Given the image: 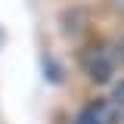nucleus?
<instances>
[{
    "label": "nucleus",
    "instance_id": "obj_4",
    "mask_svg": "<svg viewBox=\"0 0 124 124\" xmlns=\"http://www.w3.org/2000/svg\"><path fill=\"white\" fill-rule=\"evenodd\" d=\"M40 78H44L50 87H62V84H65L68 68H65V62H62L59 53H53V50H40Z\"/></svg>",
    "mask_w": 124,
    "mask_h": 124
},
{
    "label": "nucleus",
    "instance_id": "obj_2",
    "mask_svg": "<svg viewBox=\"0 0 124 124\" xmlns=\"http://www.w3.org/2000/svg\"><path fill=\"white\" fill-rule=\"evenodd\" d=\"M68 124H121V112L106 96H90L68 115Z\"/></svg>",
    "mask_w": 124,
    "mask_h": 124
},
{
    "label": "nucleus",
    "instance_id": "obj_3",
    "mask_svg": "<svg viewBox=\"0 0 124 124\" xmlns=\"http://www.w3.org/2000/svg\"><path fill=\"white\" fill-rule=\"evenodd\" d=\"M87 22H90V9H87V6H68V9L59 13V19H56L59 31L68 34V37H84V34H87Z\"/></svg>",
    "mask_w": 124,
    "mask_h": 124
},
{
    "label": "nucleus",
    "instance_id": "obj_6",
    "mask_svg": "<svg viewBox=\"0 0 124 124\" xmlns=\"http://www.w3.org/2000/svg\"><path fill=\"white\" fill-rule=\"evenodd\" d=\"M112 50H115V59H118V68H124V34L112 44Z\"/></svg>",
    "mask_w": 124,
    "mask_h": 124
},
{
    "label": "nucleus",
    "instance_id": "obj_5",
    "mask_svg": "<svg viewBox=\"0 0 124 124\" xmlns=\"http://www.w3.org/2000/svg\"><path fill=\"white\" fill-rule=\"evenodd\" d=\"M106 99L118 108V112H124V75L115 78V81L108 84V96H106Z\"/></svg>",
    "mask_w": 124,
    "mask_h": 124
},
{
    "label": "nucleus",
    "instance_id": "obj_7",
    "mask_svg": "<svg viewBox=\"0 0 124 124\" xmlns=\"http://www.w3.org/2000/svg\"><path fill=\"white\" fill-rule=\"evenodd\" d=\"M3 46H6V28L0 25V50H3Z\"/></svg>",
    "mask_w": 124,
    "mask_h": 124
},
{
    "label": "nucleus",
    "instance_id": "obj_1",
    "mask_svg": "<svg viewBox=\"0 0 124 124\" xmlns=\"http://www.w3.org/2000/svg\"><path fill=\"white\" fill-rule=\"evenodd\" d=\"M78 68L93 87H108L118 78V59L112 44L102 37L84 40V46H78Z\"/></svg>",
    "mask_w": 124,
    "mask_h": 124
},
{
    "label": "nucleus",
    "instance_id": "obj_8",
    "mask_svg": "<svg viewBox=\"0 0 124 124\" xmlns=\"http://www.w3.org/2000/svg\"><path fill=\"white\" fill-rule=\"evenodd\" d=\"M121 124H124V112H121Z\"/></svg>",
    "mask_w": 124,
    "mask_h": 124
}]
</instances>
